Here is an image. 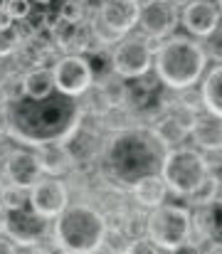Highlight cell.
<instances>
[{
	"label": "cell",
	"mask_w": 222,
	"mask_h": 254,
	"mask_svg": "<svg viewBox=\"0 0 222 254\" xmlns=\"http://www.w3.org/2000/svg\"><path fill=\"white\" fill-rule=\"evenodd\" d=\"M81 104L76 96L62 91H52L45 99L22 96L7 101V121L10 136L25 146H45V143H70L81 124Z\"/></svg>",
	"instance_id": "6da1fadb"
},
{
	"label": "cell",
	"mask_w": 222,
	"mask_h": 254,
	"mask_svg": "<svg viewBox=\"0 0 222 254\" xmlns=\"http://www.w3.org/2000/svg\"><path fill=\"white\" fill-rule=\"evenodd\" d=\"M168 146L153 128L129 126L111 133L101 146V173L116 188L131 190V185L146 175L160 173Z\"/></svg>",
	"instance_id": "7a4b0ae2"
},
{
	"label": "cell",
	"mask_w": 222,
	"mask_h": 254,
	"mask_svg": "<svg viewBox=\"0 0 222 254\" xmlns=\"http://www.w3.org/2000/svg\"><path fill=\"white\" fill-rule=\"evenodd\" d=\"M208 69L205 47L190 37L168 35L158 42L153 55V72L158 82L170 91H188L200 84Z\"/></svg>",
	"instance_id": "3957f363"
},
{
	"label": "cell",
	"mask_w": 222,
	"mask_h": 254,
	"mask_svg": "<svg viewBox=\"0 0 222 254\" xmlns=\"http://www.w3.org/2000/svg\"><path fill=\"white\" fill-rule=\"evenodd\" d=\"M109 222L106 217L86 205V202H74L67 205L52 225V237L57 250L70 254H89V252H99L101 237L106 232Z\"/></svg>",
	"instance_id": "277c9868"
},
{
	"label": "cell",
	"mask_w": 222,
	"mask_h": 254,
	"mask_svg": "<svg viewBox=\"0 0 222 254\" xmlns=\"http://www.w3.org/2000/svg\"><path fill=\"white\" fill-rule=\"evenodd\" d=\"M210 173H213V166L205 158V153L188 146L168 148L160 163V178L165 180L168 190L180 197L190 195Z\"/></svg>",
	"instance_id": "5b68a950"
},
{
	"label": "cell",
	"mask_w": 222,
	"mask_h": 254,
	"mask_svg": "<svg viewBox=\"0 0 222 254\" xmlns=\"http://www.w3.org/2000/svg\"><path fill=\"white\" fill-rule=\"evenodd\" d=\"M195 232V220L183 205H158L146 217V235L160 247V252L183 250Z\"/></svg>",
	"instance_id": "8992f818"
},
{
	"label": "cell",
	"mask_w": 222,
	"mask_h": 254,
	"mask_svg": "<svg viewBox=\"0 0 222 254\" xmlns=\"http://www.w3.org/2000/svg\"><path fill=\"white\" fill-rule=\"evenodd\" d=\"M160 40L148 35H124L111 52V69L121 79H141L153 67V55Z\"/></svg>",
	"instance_id": "52a82bcc"
},
{
	"label": "cell",
	"mask_w": 222,
	"mask_h": 254,
	"mask_svg": "<svg viewBox=\"0 0 222 254\" xmlns=\"http://www.w3.org/2000/svg\"><path fill=\"white\" fill-rule=\"evenodd\" d=\"M141 17V2L139 0H104L99 5L96 27L94 35L101 42H119L124 35H129Z\"/></svg>",
	"instance_id": "ba28073f"
},
{
	"label": "cell",
	"mask_w": 222,
	"mask_h": 254,
	"mask_svg": "<svg viewBox=\"0 0 222 254\" xmlns=\"http://www.w3.org/2000/svg\"><path fill=\"white\" fill-rule=\"evenodd\" d=\"M2 235H7L17 247H35L42 245L52 235V220L42 217L32 210V205H25L20 210H7Z\"/></svg>",
	"instance_id": "9c48e42d"
},
{
	"label": "cell",
	"mask_w": 222,
	"mask_h": 254,
	"mask_svg": "<svg viewBox=\"0 0 222 254\" xmlns=\"http://www.w3.org/2000/svg\"><path fill=\"white\" fill-rule=\"evenodd\" d=\"M52 77H55V89L67 94V96H84L91 86H94V72L86 57L81 55H67L62 60H57V64L52 67Z\"/></svg>",
	"instance_id": "30bf717a"
},
{
	"label": "cell",
	"mask_w": 222,
	"mask_h": 254,
	"mask_svg": "<svg viewBox=\"0 0 222 254\" xmlns=\"http://www.w3.org/2000/svg\"><path fill=\"white\" fill-rule=\"evenodd\" d=\"M30 205L47 220H55L70 205V190L60 180V175H42L30 188Z\"/></svg>",
	"instance_id": "8fae6325"
},
{
	"label": "cell",
	"mask_w": 222,
	"mask_h": 254,
	"mask_svg": "<svg viewBox=\"0 0 222 254\" xmlns=\"http://www.w3.org/2000/svg\"><path fill=\"white\" fill-rule=\"evenodd\" d=\"M178 20H180V15H178V5L173 0H148L146 5H141L139 25H141L144 35L153 37V40H163V37L173 35Z\"/></svg>",
	"instance_id": "7c38bea8"
},
{
	"label": "cell",
	"mask_w": 222,
	"mask_h": 254,
	"mask_svg": "<svg viewBox=\"0 0 222 254\" xmlns=\"http://www.w3.org/2000/svg\"><path fill=\"white\" fill-rule=\"evenodd\" d=\"M2 173H5V180H7V183L20 185V188H27V190L45 175L42 168H40L37 153L25 151V148H15V151L5 153Z\"/></svg>",
	"instance_id": "4fadbf2b"
},
{
	"label": "cell",
	"mask_w": 222,
	"mask_h": 254,
	"mask_svg": "<svg viewBox=\"0 0 222 254\" xmlns=\"http://www.w3.org/2000/svg\"><path fill=\"white\" fill-rule=\"evenodd\" d=\"M220 7L213 0H188L183 5V12H180L183 27L195 37H208L220 25Z\"/></svg>",
	"instance_id": "5bb4252c"
},
{
	"label": "cell",
	"mask_w": 222,
	"mask_h": 254,
	"mask_svg": "<svg viewBox=\"0 0 222 254\" xmlns=\"http://www.w3.org/2000/svg\"><path fill=\"white\" fill-rule=\"evenodd\" d=\"M35 153L45 175H65L74 168V153L67 143H45Z\"/></svg>",
	"instance_id": "9a60e30c"
},
{
	"label": "cell",
	"mask_w": 222,
	"mask_h": 254,
	"mask_svg": "<svg viewBox=\"0 0 222 254\" xmlns=\"http://www.w3.org/2000/svg\"><path fill=\"white\" fill-rule=\"evenodd\" d=\"M195 146H200L203 151H210V153H222V119L220 116H213L205 111V116H198L195 119V126L190 131Z\"/></svg>",
	"instance_id": "2e32d148"
},
{
	"label": "cell",
	"mask_w": 222,
	"mask_h": 254,
	"mask_svg": "<svg viewBox=\"0 0 222 254\" xmlns=\"http://www.w3.org/2000/svg\"><path fill=\"white\" fill-rule=\"evenodd\" d=\"M131 195H134V200H136L141 207L153 210V207H158V205L165 202L168 185H165V180L160 178V173H153V175H146V178H141V180H136V183L131 185Z\"/></svg>",
	"instance_id": "e0dca14e"
},
{
	"label": "cell",
	"mask_w": 222,
	"mask_h": 254,
	"mask_svg": "<svg viewBox=\"0 0 222 254\" xmlns=\"http://www.w3.org/2000/svg\"><path fill=\"white\" fill-rule=\"evenodd\" d=\"M193 220L195 230L210 245H222V197H215L205 207H198V215H193Z\"/></svg>",
	"instance_id": "ac0fdd59"
},
{
	"label": "cell",
	"mask_w": 222,
	"mask_h": 254,
	"mask_svg": "<svg viewBox=\"0 0 222 254\" xmlns=\"http://www.w3.org/2000/svg\"><path fill=\"white\" fill-rule=\"evenodd\" d=\"M200 99H203V109L208 114L222 119V62H218V67H213L210 72L203 74Z\"/></svg>",
	"instance_id": "d6986e66"
},
{
	"label": "cell",
	"mask_w": 222,
	"mask_h": 254,
	"mask_svg": "<svg viewBox=\"0 0 222 254\" xmlns=\"http://www.w3.org/2000/svg\"><path fill=\"white\" fill-rule=\"evenodd\" d=\"M55 91V77H52V69L47 67H37L32 72L25 74V96H32V99H45Z\"/></svg>",
	"instance_id": "ffe728a7"
},
{
	"label": "cell",
	"mask_w": 222,
	"mask_h": 254,
	"mask_svg": "<svg viewBox=\"0 0 222 254\" xmlns=\"http://www.w3.org/2000/svg\"><path fill=\"white\" fill-rule=\"evenodd\" d=\"M150 128L155 131V136H158L168 148H170V146H178V143L188 136V128H185L173 114H168V111H165V116H160Z\"/></svg>",
	"instance_id": "44dd1931"
},
{
	"label": "cell",
	"mask_w": 222,
	"mask_h": 254,
	"mask_svg": "<svg viewBox=\"0 0 222 254\" xmlns=\"http://www.w3.org/2000/svg\"><path fill=\"white\" fill-rule=\"evenodd\" d=\"M220 185H222V180L215 173H210L190 195H185V197H188V205H190V207H205V205H210V202L220 195Z\"/></svg>",
	"instance_id": "7402d4cb"
},
{
	"label": "cell",
	"mask_w": 222,
	"mask_h": 254,
	"mask_svg": "<svg viewBox=\"0 0 222 254\" xmlns=\"http://www.w3.org/2000/svg\"><path fill=\"white\" fill-rule=\"evenodd\" d=\"M0 200H2L5 210H20V207L30 205V190L7 183V185L0 188Z\"/></svg>",
	"instance_id": "603a6c76"
},
{
	"label": "cell",
	"mask_w": 222,
	"mask_h": 254,
	"mask_svg": "<svg viewBox=\"0 0 222 254\" xmlns=\"http://www.w3.org/2000/svg\"><path fill=\"white\" fill-rule=\"evenodd\" d=\"M20 47V32L15 25H0V60L10 57Z\"/></svg>",
	"instance_id": "cb8c5ba5"
},
{
	"label": "cell",
	"mask_w": 222,
	"mask_h": 254,
	"mask_svg": "<svg viewBox=\"0 0 222 254\" xmlns=\"http://www.w3.org/2000/svg\"><path fill=\"white\" fill-rule=\"evenodd\" d=\"M2 94L5 101H15L25 96V74H5L2 77Z\"/></svg>",
	"instance_id": "d4e9b609"
},
{
	"label": "cell",
	"mask_w": 222,
	"mask_h": 254,
	"mask_svg": "<svg viewBox=\"0 0 222 254\" xmlns=\"http://www.w3.org/2000/svg\"><path fill=\"white\" fill-rule=\"evenodd\" d=\"M203 47H205V55L208 60H215V62H222V27L218 25L208 37H203Z\"/></svg>",
	"instance_id": "484cf974"
},
{
	"label": "cell",
	"mask_w": 222,
	"mask_h": 254,
	"mask_svg": "<svg viewBox=\"0 0 222 254\" xmlns=\"http://www.w3.org/2000/svg\"><path fill=\"white\" fill-rule=\"evenodd\" d=\"M84 5L81 0H65L62 7H60V17L67 20V22H81L84 20Z\"/></svg>",
	"instance_id": "4316f807"
},
{
	"label": "cell",
	"mask_w": 222,
	"mask_h": 254,
	"mask_svg": "<svg viewBox=\"0 0 222 254\" xmlns=\"http://www.w3.org/2000/svg\"><path fill=\"white\" fill-rule=\"evenodd\" d=\"M5 10L12 15V20H25L32 12V2L30 0H7L5 2Z\"/></svg>",
	"instance_id": "83f0119b"
},
{
	"label": "cell",
	"mask_w": 222,
	"mask_h": 254,
	"mask_svg": "<svg viewBox=\"0 0 222 254\" xmlns=\"http://www.w3.org/2000/svg\"><path fill=\"white\" fill-rule=\"evenodd\" d=\"M126 252H134V254H155L160 252V247L150 240V237H139V240H129V250Z\"/></svg>",
	"instance_id": "f1b7e54d"
},
{
	"label": "cell",
	"mask_w": 222,
	"mask_h": 254,
	"mask_svg": "<svg viewBox=\"0 0 222 254\" xmlns=\"http://www.w3.org/2000/svg\"><path fill=\"white\" fill-rule=\"evenodd\" d=\"M10 136V121H7V101H0V138Z\"/></svg>",
	"instance_id": "f546056e"
},
{
	"label": "cell",
	"mask_w": 222,
	"mask_h": 254,
	"mask_svg": "<svg viewBox=\"0 0 222 254\" xmlns=\"http://www.w3.org/2000/svg\"><path fill=\"white\" fill-rule=\"evenodd\" d=\"M17 250H20V247H17V245H15V242H12L7 235L2 237V232H0V252H2V254H10V252H17Z\"/></svg>",
	"instance_id": "4dcf8cb0"
},
{
	"label": "cell",
	"mask_w": 222,
	"mask_h": 254,
	"mask_svg": "<svg viewBox=\"0 0 222 254\" xmlns=\"http://www.w3.org/2000/svg\"><path fill=\"white\" fill-rule=\"evenodd\" d=\"M0 25H12V15H10L5 7L0 10Z\"/></svg>",
	"instance_id": "1f68e13d"
},
{
	"label": "cell",
	"mask_w": 222,
	"mask_h": 254,
	"mask_svg": "<svg viewBox=\"0 0 222 254\" xmlns=\"http://www.w3.org/2000/svg\"><path fill=\"white\" fill-rule=\"evenodd\" d=\"M5 217H7V210H5V205H2V200H0V232H2V227H5Z\"/></svg>",
	"instance_id": "d6a6232c"
},
{
	"label": "cell",
	"mask_w": 222,
	"mask_h": 254,
	"mask_svg": "<svg viewBox=\"0 0 222 254\" xmlns=\"http://www.w3.org/2000/svg\"><path fill=\"white\" fill-rule=\"evenodd\" d=\"M2 77H5V74H0V101H5V94H2Z\"/></svg>",
	"instance_id": "836d02e7"
},
{
	"label": "cell",
	"mask_w": 222,
	"mask_h": 254,
	"mask_svg": "<svg viewBox=\"0 0 222 254\" xmlns=\"http://www.w3.org/2000/svg\"><path fill=\"white\" fill-rule=\"evenodd\" d=\"M35 2H37V5H50L52 0H35Z\"/></svg>",
	"instance_id": "e575fe53"
},
{
	"label": "cell",
	"mask_w": 222,
	"mask_h": 254,
	"mask_svg": "<svg viewBox=\"0 0 222 254\" xmlns=\"http://www.w3.org/2000/svg\"><path fill=\"white\" fill-rule=\"evenodd\" d=\"M2 180H5V173H2V163H0V185H2Z\"/></svg>",
	"instance_id": "d590c367"
},
{
	"label": "cell",
	"mask_w": 222,
	"mask_h": 254,
	"mask_svg": "<svg viewBox=\"0 0 222 254\" xmlns=\"http://www.w3.org/2000/svg\"><path fill=\"white\" fill-rule=\"evenodd\" d=\"M5 2H7V0H0V10H2V7H5Z\"/></svg>",
	"instance_id": "8d00e7d4"
},
{
	"label": "cell",
	"mask_w": 222,
	"mask_h": 254,
	"mask_svg": "<svg viewBox=\"0 0 222 254\" xmlns=\"http://www.w3.org/2000/svg\"><path fill=\"white\" fill-rule=\"evenodd\" d=\"M218 7H220V12H222V0H218Z\"/></svg>",
	"instance_id": "74e56055"
}]
</instances>
